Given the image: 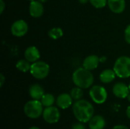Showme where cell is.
Instances as JSON below:
<instances>
[{
  "mask_svg": "<svg viewBox=\"0 0 130 129\" xmlns=\"http://www.w3.org/2000/svg\"><path fill=\"white\" fill-rule=\"evenodd\" d=\"M100 62V58L96 55H90L87 56L83 62V67L89 71H92L98 68Z\"/></svg>",
  "mask_w": 130,
  "mask_h": 129,
  "instance_id": "cell-13",
  "label": "cell"
},
{
  "mask_svg": "<svg viewBox=\"0 0 130 129\" xmlns=\"http://www.w3.org/2000/svg\"><path fill=\"white\" fill-rule=\"evenodd\" d=\"M29 129H40L38 127H36V126H33V127H30Z\"/></svg>",
  "mask_w": 130,
  "mask_h": 129,
  "instance_id": "cell-31",
  "label": "cell"
},
{
  "mask_svg": "<svg viewBox=\"0 0 130 129\" xmlns=\"http://www.w3.org/2000/svg\"><path fill=\"white\" fill-rule=\"evenodd\" d=\"M39 2H42V3H44V2H46L47 0H38Z\"/></svg>",
  "mask_w": 130,
  "mask_h": 129,
  "instance_id": "cell-32",
  "label": "cell"
},
{
  "mask_svg": "<svg viewBox=\"0 0 130 129\" xmlns=\"http://www.w3.org/2000/svg\"><path fill=\"white\" fill-rule=\"evenodd\" d=\"M113 129H129V128L123 125H115Z\"/></svg>",
  "mask_w": 130,
  "mask_h": 129,
  "instance_id": "cell-26",
  "label": "cell"
},
{
  "mask_svg": "<svg viewBox=\"0 0 130 129\" xmlns=\"http://www.w3.org/2000/svg\"><path fill=\"white\" fill-rule=\"evenodd\" d=\"M113 71L120 78L130 77V57L126 56L119 57L114 63Z\"/></svg>",
  "mask_w": 130,
  "mask_h": 129,
  "instance_id": "cell-3",
  "label": "cell"
},
{
  "mask_svg": "<svg viewBox=\"0 0 130 129\" xmlns=\"http://www.w3.org/2000/svg\"><path fill=\"white\" fill-rule=\"evenodd\" d=\"M106 61H107V57H106V56H102V57L100 58V62L104 63V62H105Z\"/></svg>",
  "mask_w": 130,
  "mask_h": 129,
  "instance_id": "cell-29",
  "label": "cell"
},
{
  "mask_svg": "<svg viewBox=\"0 0 130 129\" xmlns=\"http://www.w3.org/2000/svg\"><path fill=\"white\" fill-rule=\"evenodd\" d=\"M126 116L130 119V106H129L126 109Z\"/></svg>",
  "mask_w": 130,
  "mask_h": 129,
  "instance_id": "cell-28",
  "label": "cell"
},
{
  "mask_svg": "<svg viewBox=\"0 0 130 129\" xmlns=\"http://www.w3.org/2000/svg\"><path fill=\"white\" fill-rule=\"evenodd\" d=\"M43 104L38 100H32L26 103L24 106V114L30 119H37L43 115Z\"/></svg>",
  "mask_w": 130,
  "mask_h": 129,
  "instance_id": "cell-4",
  "label": "cell"
},
{
  "mask_svg": "<svg viewBox=\"0 0 130 129\" xmlns=\"http://www.w3.org/2000/svg\"><path fill=\"white\" fill-rule=\"evenodd\" d=\"M113 93L117 97L120 99H124V98H127L130 92L129 87L126 84L122 82H118L113 85Z\"/></svg>",
  "mask_w": 130,
  "mask_h": 129,
  "instance_id": "cell-9",
  "label": "cell"
},
{
  "mask_svg": "<svg viewBox=\"0 0 130 129\" xmlns=\"http://www.w3.org/2000/svg\"><path fill=\"white\" fill-rule=\"evenodd\" d=\"M48 35L53 40H58L63 36V31L60 27H54L49 30Z\"/></svg>",
  "mask_w": 130,
  "mask_h": 129,
  "instance_id": "cell-20",
  "label": "cell"
},
{
  "mask_svg": "<svg viewBox=\"0 0 130 129\" xmlns=\"http://www.w3.org/2000/svg\"><path fill=\"white\" fill-rule=\"evenodd\" d=\"M5 9V2L3 0H0V13L2 14Z\"/></svg>",
  "mask_w": 130,
  "mask_h": 129,
  "instance_id": "cell-25",
  "label": "cell"
},
{
  "mask_svg": "<svg viewBox=\"0 0 130 129\" xmlns=\"http://www.w3.org/2000/svg\"><path fill=\"white\" fill-rule=\"evenodd\" d=\"M43 3L38 0L31 1L29 6V13L33 17H40L43 14Z\"/></svg>",
  "mask_w": 130,
  "mask_h": 129,
  "instance_id": "cell-10",
  "label": "cell"
},
{
  "mask_svg": "<svg viewBox=\"0 0 130 129\" xmlns=\"http://www.w3.org/2000/svg\"><path fill=\"white\" fill-rule=\"evenodd\" d=\"M72 112L78 122L86 123L89 122L94 116V109L90 102L85 100H79L73 104Z\"/></svg>",
  "mask_w": 130,
  "mask_h": 129,
  "instance_id": "cell-1",
  "label": "cell"
},
{
  "mask_svg": "<svg viewBox=\"0 0 130 129\" xmlns=\"http://www.w3.org/2000/svg\"><path fill=\"white\" fill-rule=\"evenodd\" d=\"M5 76H4L2 74H1V75H0V87H2V86H3V84H4V83H5Z\"/></svg>",
  "mask_w": 130,
  "mask_h": 129,
  "instance_id": "cell-27",
  "label": "cell"
},
{
  "mask_svg": "<svg viewBox=\"0 0 130 129\" xmlns=\"http://www.w3.org/2000/svg\"><path fill=\"white\" fill-rule=\"evenodd\" d=\"M89 2L96 8H103L107 4V0H89Z\"/></svg>",
  "mask_w": 130,
  "mask_h": 129,
  "instance_id": "cell-22",
  "label": "cell"
},
{
  "mask_svg": "<svg viewBox=\"0 0 130 129\" xmlns=\"http://www.w3.org/2000/svg\"><path fill=\"white\" fill-rule=\"evenodd\" d=\"M40 53L36 46H29L24 51V59L30 63H34L39 60Z\"/></svg>",
  "mask_w": 130,
  "mask_h": 129,
  "instance_id": "cell-11",
  "label": "cell"
},
{
  "mask_svg": "<svg viewBox=\"0 0 130 129\" xmlns=\"http://www.w3.org/2000/svg\"><path fill=\"white\" fill-rule=\"evenodd\" d=\"M72 129H86L85 126L83 125L82 122H78V123H75L72 126Z\"/></svg>",
  "mask_w": 130,
  "mask_h": 129,
  "instance_id": "cell-24",
  "label": "cell"
},
{
  "mask_svg": "<svg viewBox=\"0 0 130 129\" xmlns=\"http://www.w3.org/2000/svg\"><path fill=\"white\" fill-rule=\"evenodd\" d=\"M106 126V122L102 116L98 115L92 117L89 121L90 129H104Z\"/></svg>",
  "mask_w": 130,
  "mask_h": 129,
  "instance_id": "cell-15",
  "label": "cell"
},
{
  "mask_svg": "<svg viewBox=\"0 0 130 129\" xmlns=\"http://www.w3.org/2000/svg\"><path fill=\"white\" fill-rule=\"evenodd\" d=\"M82 89V88H81L79 87H74L73 89H72V90L70 92V95L72 96L73 100H79L82 99V97H83V90Z\"/></svg>",
  "mask_w": 130,
  "mask_h": 129,
  "instance_id": "cell-21",
  "label": "cell"
},
{
  "mask_svg": "<svg viewBox=\"0 0 130 129\" xmlns=\"http://www.w3.org/2000/svg\"><path fill=\"white\" fill-rule=\"evenodd\" d=\"M125 40L126 42L128 43V44H130V24H129L126 30H125Z\"/></svg>",
  "mask_w": 130,
  "mask_h": 129,
  "instance_id": "cell-23",
  "label": "cell"
},
{
  "mask_svg": "<svg viewBox=\"0 0 130 129\" xmlns=\"http://www.w3.org/2000/svg\"><path fill=\"white\" fill-rule=\"evenodd\" d=\"M72 100L73 99L70 94L64 93L58 96L56 99V104L59 108L66 109L72 104Z\"/></svg>",
  "mask_w": 130,
  "mask_h": 129,
  "instance_id": "cell-14",
  "label": "cell"
},
{
  "mask_svg": "<svg viewBox=\"0 0 130 129\" xmlns=\"http://www.w3.org/2000/svg\"><path fill=\"white\" fill-rule=\"evenodd\" d=\"M29 94L33 100H41L43 96L44 95L43 88L39 84H33L29 88Z\"/></svg>",
  "mask_w": 130,
  "mask_h": 129,
  "instance_id": "cell-16",
  "label": "cell"
},
{
  "mask_svg": "<svg viewBox=\"0 0 130 129\" xmlns=\"http://www.w3.org/2000/svg\"><path fill=\"white\" fill-rule=\"evenodd\" d=\"M117 75L115 73V71H113V69H105L104 70L101 75H100V80L101 82L104 83V84H108L112 82L115 78H116Z\"/></svg>",
  "mask_w": 130,
  "mask_h": 129,
  "instance_id": "cell-17",
  "label": "cell"
},
{
  "mask_svg": "<svg viewBox=\"0 0 130 129\" xmlns=\"http://www.w3.org/2000/svg\"><path fill=\"white\" fill-rule=\"evenodd\" d=\"M127 99H128L129 102H130V93H129V94L128 95V97H127Z\"/></svg>",
  "mask_w": 130,
  "mask_h": 129,
  "instance_id": "cell-33",
  "label": "cell"
},
{
  "mask_svg": "<svg viewBox=\"0 0 130 129\" xmlns=\"http://www.w3.org/2000/svg\"><path fill=\"white\" fill-rule=\"evenodd\" d=\"M128 87H129V92H130V82H129V86H128Z\"/></svg>",
  "mask_w": 130,
  "mask_h": 129,
  "instance_id": "cell-34",
  "label": "cell"
},
{
  "mask_svg": "<svg viewBox=\"0 0 130 129\" xmlns=\"http://www.w3.org/2000/svg\"><path fill=\"white\" fill-rule=\"evenodd\" d=\"M79 1V2H81V3H82V4H85V3H87L88 2H89V0H78Z\"/></svg>",
  "mask_w": 130,
  "mask_h": 129,
  "instance_id": "cell-30",
  "label": "cell"
},
{
  "mask_svg": "<svg viewBox=\"0 0 130 129\" xmlns=\"http://www.w3.org/2000/svg\"><path fill=\"white\" fill-rule=\"evenodd\" d=\"M43 118L45 122L49 124H54L59 122L60 119V113L58 108L55 106L46 107L43 112Z\"/></svg>",
  "mask_w": 130,
  "mask_h": 129,
  "instance_id": "cell-7",
  "label": "cell"
},
{
  "mask_svg": "<svg viewBox=\"0 0 130 129\" xmlns=\"http://www.w3.org/2000/svg\"><path fill=\"white\" fill-rule=\"evenodd\" d=\"M28 31V25L24 20H18L14 21L11 27V32L12 35L17 37L24 36Z\"/></svg>",
  "mask_w": 130,
  "mask_h": 129,
  "instance_id": "cell-8",
  "label": "cell"
},
{
  "mask_svg": "<svg viewBox=\"0 0 130 129\" xmlns=\"http://www.w3.org/2000/svg\"><path fill=\"white\" fill-rule=\"evenodd\" d=\"M42 104L45 107L52 106L55 103V97L51 94H44L43 97L40 100Z\"/></svg>",
  "mask_w": 130,
  "mask_h": 129,
  "instance_id": "cell-19",
  "label": "cell"
},
{
  "mask_svg": "<svg viewBox=\"0 0 130 129\" xmlns=\"http://www.w3.org/2000/svg\"><path fill=\"white\" fill-rule=\"evenodd\" d=\"M31 75L37 79H44L50 73V65L43 61H37L31 64Z\"/></svg>",
  "mask_w": 130,
  "mask_h": 129,
  "instance_id": "cell-5",
  "label": "cell"
},
{
  "mask_svg": "<svg viewBox=\"0 0 130 129\" xmlns=\"http://www.w3.org/2000/svg\"><path fill=\"white\" fill-rule=\"evenodd\" d=\"M72 81L75 86L82 89L89 88L94 83V76L91 71L82 68H77L72 74Z\"/></svg>",
  "mask_w": 130,
  "mask_h": 129,
  "instance_id": "cell-2",
  "label": "cell"
},
{
  "mask_svg": "<svg viewBox=\"0 0 130 129\" xmlns=\"http://www.w3.org/2000/svg\"><path fill=\"white\" fill-rule=\"evenodd\" d=\"M16 68L21 72H27L30 70L31 64L27 59H21L17 62Z\"/></svg>",
  "mask_w": 130,
  "mask_h": 129,
  "instance_id": "cell-18",
  "label": "cell"
},
{
  "mask_svg": "<svg viewBox=\"0 0 130 129\" xmlns=\"http://www.w3.org/2000/svg\"><path fill=\"white\" fill-rule=\"evenodd\" d=\"M28 1H34V0H28Z\"/></svg>",
  "mask_w": 130,
  "mask_h": 129,
  "instance_id": "cell-35",
  "label": "cell"
},
{
  "mask_svg": "<svg viewBox=\"0 0 130 129\" xmlns=\"http://www.w3.org/2000/svg\"><path fill=\"white\" fill-rule=\"evenodd\" d=\"M107 5L110 11L116 14L122 13L126 8L125 0H107Z\"/></svg>",
  "mask_w": 130,
  "mask_h": 129,
  "instance_id": "cell-12",
  "label": "cell"
},
{
  "mask_svg": "<svg viewBox=\"0 0 130 129\" xmlns=\"http://www.w3.org/2000/svg\"><path fill=\"white\" fill-rule=\"evenodd\" d=\"M89 95L91 100L97 104H103L107 99V92L106 89L100 85L93 86L89 91Z\"/></svg>",
  "mask_w": 130,
  "mask_h": 129,
  "instance_id": "cell-6",
  "label": "cell"
}]
</instances>
